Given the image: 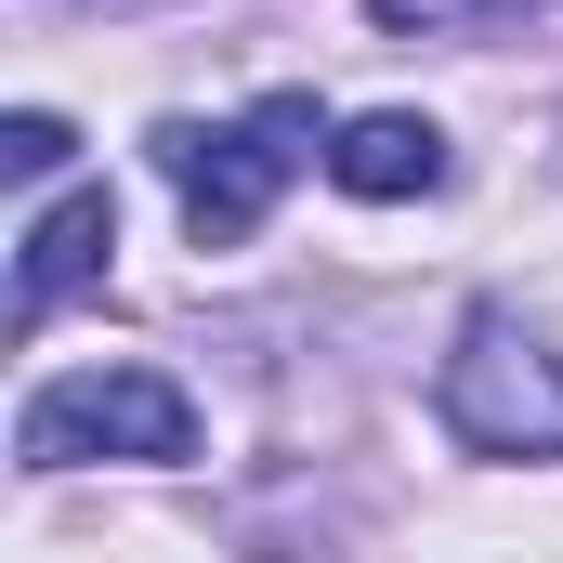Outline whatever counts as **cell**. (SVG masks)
I'll return each mask as SVG.
<instances>
[{
  "mask_svg": "<svg viewBox=\"0 0 563 563\" xmlns=\"http://www.w3.org/2000/svg\"><path fill=\"white\" fill-rule=\"evenodd\" d=\"M13 459L26 472H92V459L170 472V459H197V394L170 367H66L13 407Z\"/></svg>",
  "mask_w": 563,
  "mask_h": 563,
  "instance_id": "7a4b0ae2",
  "label": "cell"
},
{
  "mask_svg": "<svg viewBox=\"0 0 563 563\" xmlns=\"http://www.w3.org/2000/svg\"><path fill=\"white\" fill-rule=\"evenodd\" d=\"M328 184H341V197H367V210L432 197V184H445V132H432L420 106H367V119H341V132H328Z\"/></svg>",
  "mask_w": 563,
  "mask_h": 563,
  "instance_id": "5b68a950",
  "label": "cell"
},
{
  "mask_svg": "<svg viewBox=\"0 0 563 563\" xmlns=\"http://www.w3.org/2000/svg\"><path fill=\"white\" fill-rule=\"evenodd\" d=\"M66 119H53V106H13V119H0V170H13V184H53V170H66Z\"/></svg>",
  "mask_w": 563,
  "mask_h": 563,
  "instance_id": "52a82bcc",
  "label": "cell"
},
{
  "mask_svg": "<svg viewBox=\"0 0 563 563\" xmlns=\"http://www.w3.org/2000/svg\"><path fill=\"white\" fill-rule=\"evenodd\" d=\"M144 157L170 170L197 250H250L263 210L301 184V157H328V119H314V92H263V106H236V119H157Z\"/></svg>",
  "mask_w": 563,
  "mask_h": 563,
  "instance_id": "6da1fadb",
  "label": "cell"
},
{
  "mask_svg": "<svg viewBox=\"0 0 563 563\" xmlns=\"http://www.w3.org/2000/svg\"><path fill=\"white\" fill-rule=\"evenodd\" d=\"M525 0H367V26L380 40H485V26H511Z\"/></svg>",
  "mask_w": 563,
  "mask_h": 563,
  "instance_id": "8992f818",
  "label": "cell"
},
{
  "mask_svg": "<svg viewBox=\"0 0 563 563\" xmlns=\"http://www.w3.org/2000/svg\"><path fill=\"white\" fill-rule=\"evenodd\" d=\"M432 420L472 459H563V341H538L525 314H459V354L432 367Z\"/></svg>",
  "mask_w": 563,
  "mask_h": 563,
  "instance_id": "3957f363",
  "label": "cell"
},
{
  "mask_svg": "<svg viewBox=\"0 0 563 563\" xmlns=\"http://www.w3.org/2000/svg\"><path fill=\"white\" fill-rule=\"evenodd\" d=\"M106 263H119V197H106V184H66V197L13 236V314H26V328H40V314H66Z\"/></svg>",
  "mask_w": 563,
  "mask_h": 563,
  "instance_id": "277c9868",
  "label": "cell"
}]
</instances>
